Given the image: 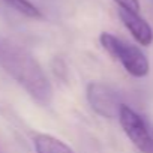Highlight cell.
Segmentation results:
<instances>
[{"label":"cell","mask_w":153,"mask_h":153,"mask_svg":"<svg viewBox=\"0 0 153 153\" xmlns=\"http://www.w3.org/2000/svg\"><path fill=\"white\" fill-rule=\"evenodd\" d=\"M33 146L36 153H74L68 144L48 134H36L33 137Z\"/></svg>","instance_id":"cell-6"},{"label":"cell","mask_w":153,"mask_h":153,"mask_svg":"<svg viewBox=\"0 0 153 153\" xmlns=\"http://www.w3.org/2000/svg\"><path fill=\"white\" fill-rule=\"evenodd\" d=\"M117 117L131 143L141 153H153V131L149 123L137 111L125 104H122Z\"/></svg>","instance_id":"cell-3"},{"label":"cell","mask_w":153,"mask_h":153,"mask_svg":"<svg viewBox=\"0 0 153 153\" xmlns=\"http://www.w3.org/2000/svg\"><path fill=\"white\" fill-rule=\"evenodd\" d=\"M87 101L93 111H96L102 117H117L122 104L114 90L102 83H90L87 86Z\"/></svg>","instance_id":"cell-4"},{"label":"cell","mask_w":153,"mask_h":153,"mask_svg":"<svg viewBox=\"0 0 153 153\" xmlns=\"http://www.w3.org/2000/svg\"><path fill=\"white\" fill-rule=\"evenodd\" d=\"M0 66L42 105L53 98V87L39 62L20 45L0 38Z\"/></svg>","instance_id":"cell-1"},{"label":"cell","mask_w":153,"mask_h":153,"mask_svg":"<svg viewBox=\"0 0 153 153\" xmlns=\"http://www.w3.org/2000/svg\"><path fill=\"white\" fill-rule=\"evenodd\" d=\"M5 2L24 17H29V18H41L42 17L41 11L33 3H30L29 0H5Z\"/></svg>","instance_id":"cell-7"},{"label":"cell","mask_w":153,"mask_h":153,"mask_svg":"<svg viewBox=\"0 0 153 153\" xmlns=\"http://www.w3.org/2000/svg\"><path fill=\"white\" fill-rule=\"evenodd\" d=\"M119 17L122 20V23L125 24V27L131 32V35L134 36V39L143 45V47H149L153 42V30L150 27V24L140 17V14L137 12H131L126 9H119Z\"/></svg>","instance_id":"cell-5"},{"label":"cell","mask_w":153,"mask_h":153,"mask_svg":"<svg viewBox=\"0 0 153 153\" xmlns=\"http://www.w3.org/2000/svg\"><path fill=\"white\" fill-rule=\"evenodd\" d=\"M114 2L122 9H126V11L140 14V0H114Z\"/></svg>","instance_id":"cell-8"},{"label":"cell","mask_w":153,"mask_h":153,"mask_svg":"<svg viewBox=\"0 0 153 153\" xmlns=\"http://www.w3.org/2000/svg\"><path fill=\"white\" fill-rule=\"evenodd\" d=\"M99 41H101V45L104 47V50L111 57L119 60L128 74H131L135 78H144L149 74V71H150L149 60H147L146 54L137 45L122 41L120 38H117L111 33H107V32L101 33Z\"/></svg>","instance_id":"cell-2"}]
</instances>
